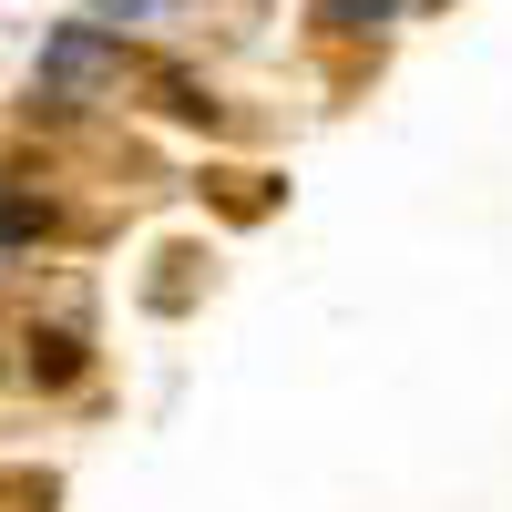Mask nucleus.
I'll return each mask as SVG.
<instances>
[{"mask_svg": "<svg viewBox=\"0 0 512 512\" xmlns=\"http://www.w3.org/2000/svg\"><path fill=\"white\" fill-rule=\"evenodd\" d=\"M113 52H103V31H52L41 41V72H62V82H93Z\"/></svg>", "mask_w": 512, "mask_h": 512, "instance_id": "f257e3e1", "label": "nucleus"}]
</instances>
